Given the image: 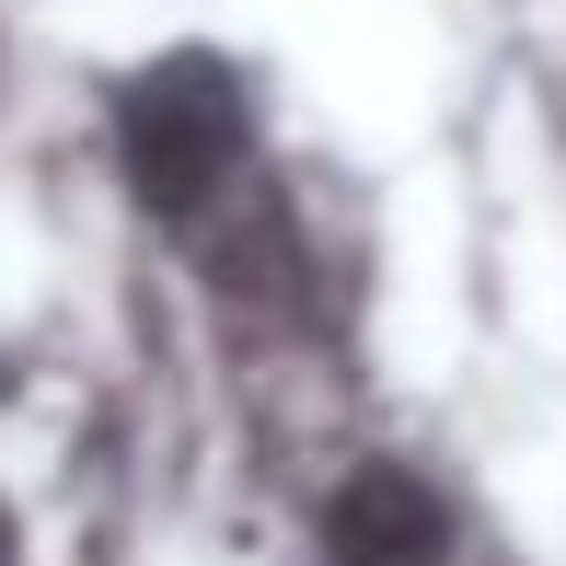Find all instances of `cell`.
Wrapping results in <instances>:
<instances>
[{"mask_svg":"<svg viewBox=\"0 0 566 566\" xmlns=\"http://www.w3.org/2000/svg\"><path fill=\"white\" fill-rule=\"evenodd\" d=\"M116 150H127V186H139V209L197 220V209L220 197V174L243 163V82H231L220 59H163L150 82H127Z\"/></svg>","mask_w":566,"mask_h":566,"instance_id":"cell-1","label":"cell"},{"mask_svg":"<svg viewBox=\"0 0 566 566\" xmlns=\"http://www.w3.org/2000/svg\"><path fill=\"white\" fill-rule=\"evenodd\" d=\"M0 566H23V532H12V509H0Z\"/></svg>","mask_w":566,"mask_h":566,"instance_id":"cell-3","label":"cell"},{"mask_svg":"<svg viewBox=\"0 0 566 566\" xmlns=\"http://www.w3.org/2000/svg\"><path fill=\"white\" fill-rule=\"evenodd\" d=\"M440 555V509L405 474H358L336 497V566H428Z\"/></svg>","mask_w":566,"mask_h":566,"instance_id":"cell-2","label":"cell"}]
</instances>
